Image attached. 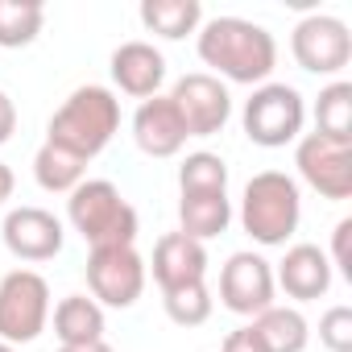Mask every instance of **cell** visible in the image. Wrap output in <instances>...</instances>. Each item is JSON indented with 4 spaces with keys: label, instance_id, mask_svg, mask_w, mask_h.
<instances>
[{
    "label": "cell",
    "instance_id": "21",
    "mask_svg": "<svg viewBox=\"0 0 352 352\" xmlns=\"http://www.w3.org/2000/svg\"><path fill=\"white\" fill-rule=\"evenodd\" d=\"M257 340L265 344V352H302L311 340V327L302 319V311L294 307H270L253 319Z\"/></svg>",
    "mask_w": 352,
    "mask_h": 352
},
{
    "label": "cell",
    "instance_id": "20",
    "mask_svg": "<svg viewBox=\"0 0 352 352\" xmlns=\"http://www.w3.org/2000/svg\"><path fill=\"white\" fill-rule=\"evenodd\" d=\"M83 170H87V162L75 157L71 149L54 145V141H46V145L34 153V179H38V187L50 191V195H71V191L83 183Z\"/></svg>",
    "mask_w": 352,
    "mask_h": 352
},
{
    "label": "cell",
    "instance_id": "5",
    "mask_svg": "<svg viewBox=\"0 0 352 352\" xmlns=\"http://www.w3.org/2000/svg\"><path fill=\"white\" fill-rule=\"evenodd\" d=\"M241 124H245V137L261 149H282L290 141L302 137V124H307V104L298 96V87L290 83H261L253 87V96L245 100V112H241Z\"/></svg>",
    "mask_w": 352,
    "mask_h": 352
},
{
    "label": "cell",
    "instance_id": "11",
    "mask_svg": "<svg viewBox=\"0 0 352 352\" xmlns=\"http://www.w3.org/2000/svg\"><path fill=\"white\" fill-rule=\"evenodd\" d=\"M274 265L261 253H232L220 270V302L232 315L257 319L274 307Z\"/></svg>",
    "mask_w": 352,
    "mask_h": 352
},
{
    "label": "cell",
    "instance_id": "1",
    "mask_svg": "<svg viewBox=\"0 0 352 352\" xmlns=\"http://www.w3.org/2000/svg\"><path fill=\"white\" fill-rule=\"evenodd\" d=\"M199 58L228 83L261 87L278 67V42L265 25L245 17H212L199 25Z\"/></svg>",
    "mask_w": 352,
    "mask_h": 352
},
{
    "label": "cell",
    "instance_id": "18",
    "mask_svg": "<svg viewBox=\"0 0 352 352\" xmlns=\"http://www.w3.org/2000/svg\"><path fill=\"white\" fill-rule=\"evenodd\" d=\"M179 232L191 236V241H212L220 232H228L232 224V204L228 195H183L179 199Z\"/></svg>",
    "mask_w": 352,
    "mask_h": 352
},
{
    "label": "cell",
    "instance_id": "32",
    "mask_svg": "<svg viewBox=\"0 0 352 352\" xmlns=\"http://www.w3.org/2000/svg\"><path fill=\"white\" fill-rule=\"evenodd\" d=\"M0 352H13V348H9V344H5V340H0Z\"/></svg>",
    "mask_w": 352,
    "mask_h": 352
},
{
    "label": "cell",
    "instance_id": "2",
    "mask_svg": "<svg viewBox=\"0 0 352 352\" xmlns=\"http://www.w3.org/2000/svg\"><path fill=\"white\" fill-rule=\"evenodd\" d=\"M116 129H120V100L108 87L87 83V87H75L67 96V104L50 116L46 141L71 149L83 162H91L96 153L108 149V141L116 137Z\"/></svg>",
    "mask_w": 352,
    "mask_h": 352
},
{
    "label": "cell",
    "instance_id": "29",
    "mask_svg": "<svg viewBox=\"0 0 352 352\" xmlns=\"http://www.w3.org/2000/svg\"><path fill=\"white\" fill-rule=\"evenodd\" d=\"M17 133V104L9 100V91H0V145Z\"/></svg>",
    "mask_w": 352,
    "mask_h": 352
},
{
    "label": "cell",
    "instance_id": "6",
    "mask_svg": "<svg viewBox=\"0 0 352 352\" xmlns=\"http://www.w3.org/2000/svg\"><path fill=\"white\" fill-rule=\"evenodd\" d=\"M50 323V286L34 270H13L0 278V340L34 344Z\"/></svg>",
    "mask_w": 352,
    "mask_h": 352
},
{
    "label": "cell",
    "instance_id": "13",
    "mask_svg": "<svg viewBox=\"0 0 352 352\" xmlns=\"http://www.w3.org/2000/svg\"><path fill=\"white\" fill-rule=\"evenodd\" d=\"M133 141L149 157H174V153L187 145L183 116H179V108H174L170 96L141 100V108L133 112Z\"/></svg>",
    "mask_w": 352,
    "mask_h": 352
},
{
    "label": "cell",
    "instance_id": "16",
    "mask_svg": "<svg viewBox=\"0 0 352 352\" xmlns=\"http://www.w3.org/2000/svg\"><path fill=\"white\" fill-rule=\"evenodd\" d=\"M208 278V249L183 232H166L153 245V282L162 290H179Z\"/></svg>",
    "mask_w": 352,
    "mask_h": 352
},
{
    "label": "cell",
    "instance_id": "8",
    "mask_svg": "<svg viewBox=\"0 0 352 352\" xmlns=\"http://www.w3.org/2000/svg\"><path fill=\"white\" fill-rule=\"evenodd\" d=\"M290 54L302 71L311 75H340L352 58V34L340 17L311 13L294 25L290 34Z\"/></svg>",
    "mask_w": 352,
    "mask_h": 352
},
{
    "label": "cell",
    "instance_id": "27",
    "mask_svg": "<svg viewBox=\"0 0 352 352\" xmlns=\"http://www.w3.org/2000/svg\"><path fill=\"white\" fill-rule=\"evenodd\" d=\"M348 236H352V220H340V224H336V232H331V257H327V261H331L348 282H352V253H348Z\"/></svg>",
    "mask_w": 352,
    "mask_h": 352
},
{
    "label": "cell",
    "instance_id": "4",
    "mask_svg": "<svg viewBox=\"0 0 352 352\" xmlns=\"http://www.w3.org/2000/svg\"><path fill=\"white\" fill-rule=\"evenodd\" d=\"M67 220L91 249H120L137 241V212L108 179H83L67 195Z\"/></svg>",
    "mask_w": 352,
    "mask_h": 352
},
{
    "label": "cell",
    "instance_id": "19",
    "mask_svg": "<svg viewBox=\"0 0 352 352\" xmlns=\"http://www.w3.org/2000/svg\"><path fill=\"white\" fill-rule=\"evenodd\" d=\"M54 336H58V344L104 340V307L87 294H67L54 307Z\"/></svg>",
    "mask_w": 352,
    "mask_h": 352
},
{
    "label": "cell",
    "instance_id": "25",
    "mask_svg": "<svg viewBox=\"0 0 352 352\" xmlns=\"http://www.w3.org/2000/svg\"><path fill=\"white\" fill-rule=\"evenodd\" d=\"M162 307L170 315V323L179 327H199L212 319V294L204 282H191V286H179V290H162Z\"/></svg>",
    "mask_w": 352,
    "mask_h": 352
},
{
    "label": "cell",
    "instance_id": "24",
    "mask_svg": "<svg viewBox=\"0 0 352 352\" xmlns=\"http://www.w3.org/2000/svg\"><path fill=\"white\" fill-rule=\"evenodd\" d=\"M315 133L352 141V83L336 79L319 91L315 100Z\"/></svg>",
    "mask_w": 352,
    "mask_h": 352
},
{
    "label": "cell",
    "instance_id": "3",
    "mask_svg": "<svg viewBox=\"0 0 352 352\" xmlns=\"http://www.w3.org/2000/svg\"><path fill=\"white\" fill-rule=\"evenodd\" d=\"M298 220H302V195H298V183L282 170H261L245 183V195H241V228L274 249V245H286L294 232H298Z\"/></svg>",
    "mask_w": 352,
    "mask_h": 352
},
{
    "label": "cell",
    "instance_id": "22",
    "mask_svg": "<svg viewBox=\"0 0 352 352\" xmlns=\"http://www.w3.org/2000/svg\"><path fill=\"white\" fill-rule=\"evenodd\" d=\"M42 0H0V50H21L42 34Z\"/></svg>",
    "mask_w": 352,
    "mask_h": 352
},
{
    "label": "cell",
    "instance_id": "10",
    "mask_svg": "<svg viewBox=\"0 0 352 352\" xmlns=\"http://www.w3.org/2000/svg\"><path fill=\"white\" fill-rule=\"evenodd\" d=\"M170 100H174V108H179V116H183L187 137H216V133H224V124L232 116L228 87L216 75H208V71L183 75L179 83H174Z\"/></svg>",
    "mask_w": 352,
    "mask_h": 352
},
{
    "label": "cell",
    "instance_id": "7",
    "mask_svg": "<svg viewBox=\"0 0 352 352\" xmlns=\"http://www.w3.org/2000/svg\"><path fill=\"white\" fill-rule=\"evenodd\" d=\"M294 166L302 174V183L311 191H319L323 199L340 204V199L352 195V141L307 133V137H298Z\"/></svg>",
    "mask_w": 352,
    "mask_h": 352
},
{
    "label": "cell",
    "instance_id": "26",
    "mask_svg": "<svg viewBox=\"0 0 352 352\" xmlns=\"http://www.w3.org/2000/svg\"><path fill=\"white\" fill-rule=\"evenodd\" d=\"M319 344L327 352H352V307H331L319 319Z\"/></svg>",
    "mask_w": 352,
    "mask_h": 352
},
{
    "label": "cell",
    "instance_id": "14",
    "mask_svg": "<svg viewBox=\"0 0 352 352\" xmlns=\"http://www.w3.org/2000/svg\"><path fill=\"white\" fill-rule=\"evenodd\" d=\"M274 286L286 290V298L294 302H311L323 298L331 290V261L319 245H290L286 257L274 270Z\"/></svg>",
    "mask_w": 352,
    "mask_h": 352
},
{
    "label": "cell",
    "instance_id": "12",
    "mask_svg": "<svg viewBox=\"0 0 352 352\" xmlns=\"http://www.w3.org/2000/svg\"><path fill=\"white\" fill-rule=\"evenodd\" d=\"M0 236H5V249L17 261H54L63 253V241H67L63 220L46 208H13L5 216Z\"/></svg>",
    "mask_w": 352,
    "mask_h": 352
},
{
    "label": "cell",
    "instance_id": "9",
    "mask_svg": "<svg viewBox=\"0 0 352 352\" xmlns=\"http://www.w3.org/2000/svg\"><path fill=\"white\" fill-rule=\"evenodd\" d=\"M87 286L100 307H133L145 290V261L133 245L120 249H91L87 257Z\"/></svg>",
    "mask_w": 352,
    "mask_h": 352
},
{
    "label": "cell",
    "instance_id": "15",
    "mask_svg": "<svg viewBox=\"0 0 352 352\" xmlns=\"http://www.w3.org/2000/svg\"><path fill=\"white\" fill-rule=\"evenodd\" d=\"M112 83L133 96V100H153L157 87L166 83V58L149 42H124L112 50Z\"/></svg>",
    "mask_w": 352,
    "mask_h": 352
},
{
    "label": "cell",
    "instance_id": "30",
    "mask_svg": "<svg viewBox=\"0 0 352 352\" xmlns=\"http://www.w3.org/2000/svg\"><path fill=\"white\" fill-rule=\"evenodd\" d=\"M13 187H17V179H13V170L0 162V208H5L9 199H13Z\"/></svg>",
    "mask_w": 352,
    "mask_h": 352
},
{
    "label": "cell",
    "instance_id": "17",
    "mask_svg": "<svg viewBox=\"0 0 352 352\" xmlns=\"http://www.w3.org/2000/svg\"><path fill=\"white\" fill-rule=\"evenodd\" d=\"M141 25L166 42H183L187 34H199L204 25V5L199 0H145L141 5Z\"/></svg>",
    "mask_w": 352,
    "mask_h": 352
},
{
    "label": "cell",
    "instance_id": "23",
    "mask_svg": "<svg viewBox=\"0 0 352 352\" xmlns=\"http://www.w3.org/2000/svg\"><path fill=\"white\" fill-rule=\"evenodd\" d=\"M179 187L183 195H228V166L220 153H187V162L179 166Z\"/></svg>",
    "mask_w": 352,
    "mask_h": 352
},
{
    "label": "cell",
    "instance_id": "31",
    "mask_svg": "<svg viewBox=\"0 0 352 352\" xmlns=\"http://www.w3.org/2000/svg\"><path fill=\"white\" fill-rule=\"evenodd\" d=\"M58 352H116L108 340H87V344H63Z\"/></svg>",
    "mask_w": 352,
    "mask_h": 352
},
{
    "label": "cell",
    "instance_id": "28",
    "mask_svg": "<svg viewBox=\"0 0 352 352\" xmlns=\"http://www.w3.org/2000/svg\"><path fill=\"white\" fill-rule=\"evenodd\" d=\"M220 352H265V344L257 340L253 323H245V327L228 331V340H224V348H220Z\"/></svg>",
    "mask_w": 352,
    "mask_h": 352
}]
</instances>
